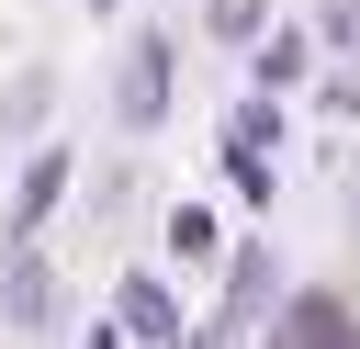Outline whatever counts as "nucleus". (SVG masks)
Returning a JSON list of instances; mask_svg holds the SVG:
<instances>
[{
	"instance_id": "nucleus-1",
	"label": "nucleus",
	"mask_w": 360,
	"mask_h": 349,
	"mask_svg": "<svg viewBox=\"0 0 360 349\" xmlns=\"http://www.w3.org/2000/svg\"><path fill=\"white\" fill-rule=\"evenodd\" d=\"M270 349H349V304H326V293H304L292 315H281V338Z\"/></svg>"
},
{
	"instance_id": "nucleus-2",
	"label": "nucleus",
	"mask_w": 360,
	"mask_h": 349,
	"mask_svg": "<svg viewBox=\"0 0 360 349\" xmlns=\"http://www.w3.org/2000/svg\"><path fill=\"white\" fill-rule=\"evenodd\" d=\"M124 113L158 124V45H135V68H124Z\"/></svg>"
},
{
	"instance_id": "nucleus-3",
	"label": "nucleus",
	"mask_w": 360,
	"mask_h": 349,
	"mask_svg": "<svg viewBox=\"0 0 360 349\" xmlns=\"http://www.w3.org/2000/svg\"><path fill=\"white\" fill-rule=\"evenodd\" d=\"M214 23H225V34H248V23H259V0H214Z\"/></svg>"
}]
</instances>
